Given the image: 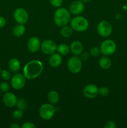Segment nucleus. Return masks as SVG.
I'll return each mask as SVG.
<instances>
[{
  "label": "nucleus",
  "mask_w": 127,
  "mask_h": 128,
  "mask_svg": "<svg viewBox=\"0 0 127 128\" xmlns=\"http://www.w3.org/2000/svg\"><path fill=\"white\" fill-rule=\"evenodd\" d=\"M43 65L39 60H32L27 62L23 69L24 76L27 80H34L42 72Z\"/></svg>",
  "instance_id": "1"
},
{
  "label": "nucleus",
  "mask_w": 127,
  "mask_h": 128,
  "mask_svg": "<svg viewBox=\"0 0 127 128\" xmlns=\"http://www.w3.org/2000/svg\"><path fill=\"white\" fill-rule=\"evenodd\" d=\"M70 20V12L64 8H59L55 12L54 15V21L57 26L62 27L65 26Z\"/></svg>",
  "instance_id": "2"
},
{
  "label": "nucleus",
  "mask_w": 127,
  "mask_h": 128,
  "mask_svg": "<svg viewBox=\"0 0 127 128\" xmlns=\"http://www.w3.org/2000/svg\"><path fill=\"white\" fill-rule=\"evenodd\" d=\"M70 26L72 30L78 32H83L88 28V21L83 16H76L70 21Z\"/></svg>",
  "instance_id": "3"
},
{
  "label": "nucleus",
  "mask_w": 127,
  "mask_h": 128,
  "mask_svg": "<svg viewBox=\"0 0 127 128\" xmlns=\"http://www.w3.org/2000/svg\"><path fill=\"white\" fill-rule=\"evenodd\" d=\"M117 49L115 42L112 40H106L101 44L100 52L105 56H110L115 53Z\"/></svg>",
  "instance_id": "4"
},
{
  "label": "nucleus",
  "mask_w": 127,
  "mask_h": 128,
  "mask_svg": "<svg viewBox=\"0 0 127 128\" xmlns=\"http://www.w3.org/2000/svg\"><path fill=\"white\" fill-rule=\"evenodd\" d=\"M55 113V108L52 104H44L39 108V114L41 118L48 121L52 118Z\"/></svg>",
  "instance_id": "5"
},
{
  "label": "nucleus",
  "mask_w": 127,
  "mask_h": 128,
  "mask_svg": "<svg viewBox=\"0 0 127 128\" xmlns=\"http://www.w3.org/2000/svg\"><path fill=\"white\" fill-rule=\"evenodd\" d=\"M67 67L68 70L72 73H78L82 67V62L80 58L77 56H72L67 62Z\"/></svg>",
  "instance_id": "6"
},
{
  "label": "nucleus",
  "mask_w": 127,
  "mask_h": 128,
  "mask_svg": "<svg viewBox=\"0 0 127 128\" xmlns=\"http://www.w3.org/2000/svg\"><path fill=\"white\" fill-rule=\"evenodd\" d=\"M97 32L100 36L103 38L108 37L112 34L113 29L112 25L107 21H102L97 25Z\"/></svg>",
  "instance_id": "7"
},
{
  "label": "nucleus",
  "mask_w": 127,
  "mask_h": 128,
  "mask_svg": "<svg viewBox=\"0 0 127 128\" xmlns=\"http://www.w3.org/2000/svg\"><path fill=\"white\" fill-rule=\"evenodd\" d=\"M14 18L18 24H24L29 19V15L27 11L22 8H17L14 12Z\"/></svg>",
  "instance_id": "8"
},
{
  "label": "nucleus",
  "mask_w": 127,
  "mask_h": 128,
  "mask_svg": "<svg viewBox=\"0 0 127 128\" xmlns=\"http://www.w3.org/2000/svg\"><path fill=\"white\" fill-rule=\"evenodd\" d=\"M57 45L51 40H47L44 41L41 43V49L42 52L47 55H51L55 53L57 51Z\"/></svg>",
  "instance_id": "9"
},
{
  "label": "nucleus",
  "mask_w": 127,
  "mask_h": 128,
  "mask_svg": "<svg viewBox=\"0 0 127 128\" xmlns=\"http://www.w3.org/2000/svg\"><path fill=\"white\" fill-rule=\"evenodd\" d=\"M25 84H26V78L21 74H16L11 78V86L14 90H21L25 86Z\"/></svg>",
  "instance_id": "10"
},
{
  "label": "nucleus",
  "mask_w": 127,
  "mask_h": 128,
  "mask_svg": "<svg viewBox=\"0 0 127 128\" xmlns=\"http://www.w3.org/2000/svg\"><path fill=\"white\" fill-rule=\"evenodd\" d=\"M83 93L87 98L93 99L98 94V88L96 85L90 84L83 88Z\"/></svg>",
  "instance_id": "11"
},
{
  "label": "nucleus",
  "mask_w": 127,
  "mask_h": 128,
  "mask_svg": "<svg viewBox=\"0 0 127 128\" xmlns=\"http://www.w3.org/2000/svg\"><path fill=\"white\" fill-rule=\"evenodd\" d=\"M17 99L16 95L11 92H4L2 96V102L8 108H12L16 105Z\"/></svg>",
  "instance_id": "12"
},
{
  "label": "nucleus",
  "mask_w": 127,
  "mask_h": 128,
  "mask_svg": "<svg viewBox=\"0 0 127 128\" xmlns=\"http://www.w3.org/2000/svg\"><path fill=\"white\" fill-rule=\"evenodd\" d=\"M84 8V4L82 1H75L70 4L69 11L73 14L78 15L83 12Z\"/></svg>",
  "instance_id": "13"
},
{
  "label": "nucleus",
  "mask_w": 127,
  "mask_h": 128,
  "mask_svg": "<svg viewBox=\"0 0 127 128\" xmlns=\"http://www.w3.org/2000/svg\"><path fill=\"white\" fill-rule=\"evenodd\" d=\"M27 49L31 52H37L40 50L41 46V42L37 37H32L27 42Z\"/></svg>",
  "instance_id": "14"
},
{
  "label": "nucleus",
  "mask_w": 127,
  "mask_h": 128,
  "mask_svg": "<svg viewBox=\"0 0 127 128\" xmlns=\"http://www.w3.org/2000/svg\"><path fill=\"white\" fill-rule=\"evenodd\" d=\"M70 51L75 56H78V55H80L83 52V46L80 41H73L70 46Z\"/></svg>",
  "instance_id": "15"
},
{
  "label": "nucleus",
  "mask_w": 127,
  "mask_h": 128,
  "mask_svg": "<svg viewBox=\"0 0 127 128\" xmlns=\"http://www.w3.org/2000/svg\"><path fill=\"white\" fill-rule=\"evenodd\" d=\"M62 61V56L59 53H54L51 54L49 62L51 66L53 68H57L61 64Z\"/></svg>",
  "instance_id": "16"
},
{
  "label": "nucleus",
  "mask_w": 127,
  "mask_h": 128,
  "mask_svg": "<svg viewBox=\"0 0 127 128\" xmlns=\"http://www.w3.org/2000/svg\"><path fill=\"white\" fill-rule=\"evenodd\" d=\"M8 68L12 72H17L21 68L20 61L17 58H11L8 62Z\"/></svg>",
  "instance_id": "17"
},
{
  "label": "nucleus",
  "mask_w": 127,
  "mask_h": 128,
  "mask_svg": "<svg viewBox=\"0 0 127 128\" xmlns=\"http://www.w3.org/2000/svg\"><path fill=\"white\" fill-rule=\"evenodd\" d=\"M98 63H99L101 68H102L103 70H108L111 67L112 61H111L110 59L108 58L107 56H106L101 58L99 60Z\"/></svg>",
  "instance_id": "18"
},
{
  "label": "nucleus",
  "mask_w": 127,
  "mask_h": 128,
  "mask_svg": "<svg viewBox=\"0 0 127 128\" xmlns=\"http://www.w3.org/2000/svg\"><path fill=\"white\" fill-rule=\"evenodd\" d=\"M25 31H26V28L24 25L21 24L16 25L12 29V33L16 37H20L22 36L25 33Z\"/></svg>",
  "instance_id": "19"
},
{
  "label": "nucleus",
  "mask_w": 127,
  "mask_h": 128,
  "mask_svg": "<svg viewBox=\"0 0 127 128\" xmlns=\"http://www.w3.org/2000/svg\"><path fill=\"white\" fill-rule=\"evenodd\" d=\"M47 100L52 104H56L59 101V94L56 91H51L47 94Z\"/></svg>",
  "instance_id": "20"
},
{
  "label": "nucleus",
  "mask_w": 127,
  "mask_h": 128,
  "mask_svg": "<svg viewBox=\"0 0 127 128\" xmlns=\"http://www.w3.org/2000/svg\"><path fill=\"white\" fill-rule=\"evenodd\" d=\"M57 51L61 55H67L70 51V47L65 43L60 44L57 48Z\"/></svg>",
  "instance_id": "21"
},
{
  "label": "nucleus",
  "mask_w": 127,
  "mask_h": 128,
  "mask_svg": "<svg viewBox=\"0 0 127 128\" xmlns=\"http://www.w3.org/2000/svg\"><path fill=\"white\" fill-rule=\"evenodd\" d=\"M73 30L72 27L69 26H62L61 30V34L63 37L64 38H68L72 35Z\"/></svg>",
  "instance_id": "22"
},
{
  "label": "nucleus",
  "mask_w": 127,
  "mask_h": 128,
  "mask_svg": "<svg viewBox=\"0 0 127 128\" xmlns=\"http://www.w3.org/2000/svg\"><path fill=\"white\" fill-rule=\"evenodd\" d=\"M16 106L18 109L21 110H25L27 108V102L24 98H20L17 100L16 102Z\"/></svg>",
  "instance_id": "23"
},
{
  "label": "nucleus",
  "mask_w": 127,
  "mask_h": 128,
  "mask_svg": "<svg viewBox=\"0 0 127 128\" xmlns=\"http://www.w3.org/2000/svg\"><path fill=\"white\" fill-rule=\"evenodd\" d=\"M24 115L23 110H21L20 109L16 110L12 112V117L15 120H21Z\"/></svg>",
  "instance_id": "24"
},
{
  "label": "nucleus",
  "mask_w": 127,
  "mask_h": 128,
  "mask_svg": "<svg viewBox=\"0 0 127 128\" xmlns=\"http://www.w3.org/2000/svg\"><path fill=\"white\" fill-rule=\"evenodd\" d=\"M98 94L102 96H107L109 94V89L106 86H102L98 89Z\"/></svg>",
  "instance_id": "25"
},
{
  "label": "nucleus",
  "mask_w": 127,
  "mask_h": 128,
  "mask_svg": "<svg viewBox=\"0 0 127 128\" xmlns=\"http://www.w3.org/2000/svg\"><path fill=\"white\" fill-rule=\"evenodd\" d=\"M90 54L92 56L97 57V56H99L100 53V50L98 47H97V46H93V47H92L90 49Z\"/></svg>",
  "instance_id": "26"
},
{
  "label": "nucleus",
  "mask_w": 127,
  "mask_h": 128,
  "mask_svg": "<svg viewBox=\"0 0 127 128\" xmlns=\"http://www.w3.org/2000/svg\"><path fill=\"white\" fill-rule=\"evenodd\" d=\"M9 85L6 82H2L0 83V90L3 92H8L9 90Z\"/></svg>",
  "instance_id": "27"
},
{
  "label": "nucleus",
  "mask_w": 127,
  "mask_h": 128,
  "mask_svg": "<svg viewBox=\"0 0 127 128\" xmlns=\"http://www.w3.org/2000/svg\"><path fill=\"white\" fill-rule=\"evenodd\" d=\"M1 76L4 80L7 81L11 78V74L7 70H2L1 72Z\"/></svg>",
  "instance_id": "28"
},
{
  "label": "nucleus",
  "mask_w": 127,
  "mask_h": 128,
  "mask_svg": "<svg viewBox=\"0 0 127 128\" xmlns=\"http://www.w3.org/2000/svg\"><path fill=\"white\" fill-rule=\"evenodd\" d=\"M51 4L56 8H59L62 5L63 0H50Z\"/></svg>",
  "instance_id": "29"
},
{
  "label": "nucleus",
  "mask_w": 127,
  "mask_h": 128,
  "mask_svg": "<svg viewBox=\"0 0 127 128\" xmlns=\"http://www.w3.org/2000/svg\"><path fill=\"white\" fill-rule=\"evenodd\" d=\"M104 127L105 128H115L117 127V125H116L115 122H113V121H109L106 122Z\"/></svg>",
  "instance_id": "30"
},
{
  "label": "nucleus",
  "mask_w": 127,
  "mask_h": 128,
  "mask_svg": "<svg viewBox=\"0 0 127 128\" xmlns=\"http://www.w3.org/2000/svg\"><path fill=\"white\" fill-rule=\"evenodd\" d=\"M36 126L32 122H26L21 126V128H35Z\"/></svg>",
  "instance_id": "31"
},
{
  "label": "nucleus",
  "mask_w": 127,
  "mask_h": 128,
  "mask_svg": "<svg viewBox=\"0 0 127 128\" xmlns=\"http://www.w3.org/2000/svg\"><path fill=\"white\" fill-rule=\"evenodd\" d=\"M81 60H83V61H85V60H88V58H89V54L88 53V52H82V53L81 54Z\"/></svg>",
  "instance_id": "32"
},
{
  "label": "nucleus",
  "mask_w": 127,
  "mask_h": 128,
  "mask_svg": "<svg viewBox=\"0 0 127 128\" xmlns=\"http://www.w3.org/2000/svg\"><path fill=\"white\" fill-rule=\"evenodd\" d=\"M6 20H5L4 18L0 16V29L4 27L5 25H6Z\"/></svg>",
  "instance_id": "33"
},
{
  "label": "nucleus",
  "mask_w": 127,
  "mask_h": 128,
  "mask_svg": "<svg viewBox=\"0 0 127 128\" xmlns=\"http://www.w3.org/2000/svg\"><path fill=\"white\" fill-rule=\"evenodd\" d=\"M9 127L11 128H19L20 126L18 124H11Z\"/></svg>",
  "instance_id": "34"
},
{
  "label": "nucleus",
  "mask_w": 127,
  "mask_h": 128,
  "mask_svg": "<svg viewBox=\"0 0 127 128\" xmlns=\"http://www.w3.org/2000/svg\"><path fill=\"white\" fill-rule=\"evenodd\" d=\"M82 1L83 2H85V3H87V2H89L90 1H91V0H82Z\"/></svg>",
  "instance_id": "35"
},
{
  "label": "nucleus",
  "mask_w": 127,
  "mask_h": 128,
  "mask_svg": "<svg viewBox=\"0 0 127 128\" xmlns=\"http://www.w3.org/2000/svg\"><path fill=\"white\" fill-rule=\"evenodd\" d=\"M1 67H0V74H1Z\"/></svg>",
  "instance_id": "36"
}]
</instances>
